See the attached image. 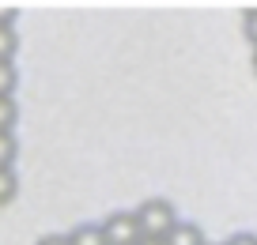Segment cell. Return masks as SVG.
I'll list each match as a JSON object with an SVG mask.
<instances>
[{
  "mask_svg": "<svg viewBox=\"0 0 257 245\" xmlns=\"http://www.w3.org/2000/svg\"><path fill=\"white\" fill-rule=\"evenodd\" d=\"M137 219H140V230H144V237H159V241H167V234L178 226V211L170 200L163 196H148L144 204L137 207Z\"/></svg>",
  "mask_w": 257,
  "mask_h": 245,
  "instance_id": "6da1fadb",
  "label": "cell"
},
{
  "mask_svg": "<svg viewBox=\"0 0 257 245\" xmlns=\"http://www.w3.org/2000/svg\"><path fill=\"white\" fill-rule=\"evenodd\" d=\"M102 234H106V245H140L144 230H140L137 211H113L102 219Z\"/></svg>",
  "mask_w": 257,
  "mask_h": 245,
  "instance_id": "7a4b0ae2",
  "label": "cell"
},
{
  "mask_svg": "<svg viewBox=\"0 0 257 245\" xmlns=\"http://www.w3.org/2000/svg\"><path fill=\"white\" fill-rule=\"evenodd\" d=\"M167 245H208V237H204V230L197 222H178L167 234Z\"/></svg>",
  "mask_w": 257,
  "mask_h": 245,
  "instance_id": "3957f363",
  "label": "cell"
},
{
  "mask_svg": "<svg viewBox=\"0 0 257 245\" xmlns=\"http://www.w3.org/2000/svg\"><path fill=\"white\" fill-rule=\"evenodd\" d=\"M72 245H106V234H102V222H80V226L68 234Z\"/></svg>",
  "mask_w": 257,
  "mask_h": 245,
  "instance_id": "277c9868",
  "label": "cell"
},
{
  "mask_svg": "<svg viewBox=\"0 0 257 245\" xmlns=\"http://www.w3.org/2000/svg\"><path fill=\"white\" fill-rule=\"evenodd\" d=\"M16 49H19L16 23H0V61H16Z\"/></svg>",
  "mask_w": 257,
  "mask_h": 245,
  "instance_id": "5b68a950",
  "label": "cell"
},
{
  "mask_svg": "<svg viewBox=\"0 0 257 245\" xmlns=\"http://www.w3.org/2000/svg\"><path fill=\"white\" fill-rule=\"evenodd\" d=\"M19 87V72H16V61H0V98H12Z\"/></svg>",
  "mask_w": 257,
  "mask_h": 245,
  "instance_id": "8992f818",
  "label": "cell"
},
{
  "mask_svg": "<svg viewBox=\"0 0 257 245\" xmlns=\"http://www.w3.org/2000/svg\"><path fill=\"white\" fill-rule=\"evenodd\" d=\"M16 155H19L16 132H0V166H4V170H16V166H12V162H16Z\"/></svg>",
  "mask_w": 257,
  "mask_h": 245,
  "instance_id": "52a82bcc",
  "label": "cell"
},
{
  "mask_svg": "<svg viewBox=\"0 0 257 245\" xmlns=\"http://www.w3.org/2000/svg\"><path fill=\"white\" fill-rule=\"evenodd\" d=\"M16 192H19V177H16V170H4V166H0V207L12 204V200H16Z\"/></svg>",
  "mask_w": 257,
  "mask_h": 245,
  "instance_id": "ba28073f",
  "label": "cell"
},
{
  "mask_svg": "<svg viewBox=\"0 0 257 245\" xmlns=\"http://www.w3.org/2000/svg\"><path fill=\"white\" fill-rule=\"evenodd\" d=\"M19 121V106L16 98H0V132H12Z\"/></svg>",
  "mask_w": 257,
  "mask_h": 245,
  "instance_id": "9c48e42d",
  "label": "cell"
},
{
  "mask_svg": "<svg viewBox=\"0 0 257 245\" xmlns=\"http://www.w3.org/2000/svg\"><path fill=\"white\" fill-rule=\"evenodd\" d=\"M242 34H246V42H253V49H257V8H249L246 16H242Z\"/></svg>",
  "mask_w": 257,
  "mask_h": 245,
  "instance_id": "30bf717a",
  "label": "cell"
},
{
  "mask_svg": "<svg viewBox=\"0 0 257 245\" xmlns=\"http://www.w3.org/2000/svg\"><path fill=\"white\" fill-rule=\"evenodd\" d=\"M223 245H257V234H249V230H234Z\"/></svg>",
  "mask_w": 257,
  "mask_h": 245,
  "instance_id": "8fae6325",
  "label": "cell"
},
{
  "mask_svg": "<svg viewBox=\"0 0 257 245\" xmlns=\"http://www.w3.org/2000/svg\"><path fill=\"white\" fill-rule=\"evenodd\" d=\"M34 245H72V241H68V234H46V237H38Z\"/></svg>",
  "mask_w": 257,
  "mask_h": 245,
  "instance_id": "7c38bea8",
  "label": "cell"
},
{
  "mask_svg": "<svg viewBox=\"0 0 257 245\" xmlns=\"http://www.w3.org/2000/svg\"><path fill=\"white\" fill-rule=\"evenodd\" d=\"M140 245H167V241H159V237H140Z\"/></svg>",
  "mask_w": 257,
  "mask_h": 245,
  "instance_id": "4fadbf2b",
  "label": "cell"
},
{
  "mask_svg": "<svg viewBox=\"0 0 257 245\" xmlns=\"http://www.w3.org/2000/svg\"><path fill=\"white\" fill-rule=\"evenodd\" d=\"M253 72H257V49H253Z\"/></svg>",
  "mask_w": 257,
  "mask_h": 245,
  "instance_id": "5bb4252c",
  "label": "cell"
},
{
  "mask_svg": "<svg viewBox=\"0 0 257 245\" xmlns=\"http://www.w3.org/2000/svg\"><path fill=\"white\" fill-rule=\"evenodd\" d=\"M208 245H212V241H208Z\"/></svg>",
  "mask_w": 257,
  "mask_h": 245,
  "instance_id": "9a60e30c",
  "label": "cell"
}]
</instances>
